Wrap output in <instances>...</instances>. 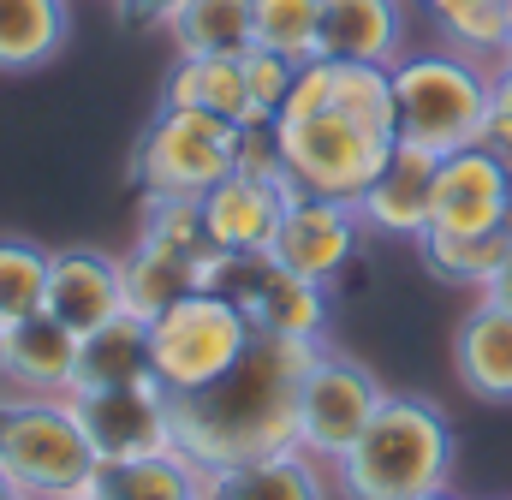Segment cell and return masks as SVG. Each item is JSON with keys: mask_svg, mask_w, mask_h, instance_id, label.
<instances>
[{"mask_svg": "<svg viewBox=\"0 0 512 500\" xmlns=\"http://www.w3.org/2000/svg\"><path fill=\"white\" fill-rule=\"evenodd\" d=\"M322 340H274L251 334L245 358L209 387L173 393V441L209 477L268 453L298 447V381Z\"/></svg>", "mask_w": 512, "mask_h": 500, "instance_id": "obj_1", "label": "cell"}, {"mask_svg": "<svg viewBox=\"0 0 512 500\" xmlns=\"http://www.w3.org/2000/svg\"><path fill=\"white\" fill-rule=\"evenodd\" d=\"M453 477V423L423 393H387L370 429L334 459L340 500H411L447 489Z\"/></svg>", "mask_w": 512, "mask_h": 500, "instance_id": "obj_2", "label": "cell"}, {"mask_svg": "<svg viewBox=\"0 0 512 500\" xmlns=\"http://www.w3.org/2000/svg\"><path fill=\"white\" fill-rule=\"evenodd\" d=\"M489 78L495 66L477 54H459L447 42L435 48H405L393 60V114L399 137L429 149V155H453L471 149L489 120Z\"/></svg>", "mask_w": 512, "mask_h": 500, "instance_id": "obj_3", "label": "cell"}, {"mask_svg": "<svg viewBox=\"0 0 512 500\" xmlns=\"http://www.w3.org/2000/svg\"><path fill=\"white\" fill-rule=\"evenodd\" d=\"M0 471L30 500H72L96 489V447L72 393H0Z\"/></svg>", "mask_w": 512, "mask_h": 500, "instance_id": "obj_4", "label": "cell"}, {"mask_svg": "<svg viewBox=\"0 0 512 500\" xmlns=\"http://www.w3.org/2000/svg\"><path fill=\"white\" fill-rule=\"evenodd\" d=\"M274 131H280V155H286L292 185L310 197H346V203L364 197V185L376 179L387 149L399 143L393 131H376V125L352 120L346 108L310 102V96H286Z\"/></svg>", "mask_w": 512, "mask_h": 500, "instance_id": "obj_5", "label": "cell"}, {"mask_svg": "<svg viewBox=\"0 0 512 500\" xmlns=\"http://www.w3.org/2000/svg\"><path fill=\"white\" fill-rule=\"evenodd\" d=\"M209 227L203 209L185 197H143V227L131 250L120 256V286H126V316L149 322L167 304H179L185 292L203 286V262H209Z\"/></svg>", "mask_w": 512, "mask_h": 500, "instance_id": "obj_6", "label": "cell"}, {"mask_svg": "<svg viewBox=\"0 0 512 500\" xmlns=\"http://www.w3.org/2000/svg\"><path fill=\"white\" fill-rule=\"evenodd\" d=\"M233 149H239V125L209 114V108H155V120L143 125L137 155H131V179L143 197H185L203 203L227 173H233Z\"/></svg>", "mask_w": 512, "mask_h": 500, "instance_id": "obj_7", "label": "cell"}, {"mask_svg": "<svg viewBox=\"0 0 512 500\" xmlns=\"http://www.w3.org/2000/svg\"><path fill=\"white\" fill-rule=\"evenodd\" d=\"M203 292H221L251 322V334L322 340V328H328V286L310 274H292L268 250H209Z\"/></svg>", "mask_w": 512, "mask_h": 500, "instance_id": "obj_8", "label": "cell"}, {"mask_svg": "<svg viewBox=\"0 0 512 500\" xmlns=\"http://www.w3.org/2000/svg\"><path fill=\"white\" fill-rule=\"evenodd\" d=\"M149 328V375L167 393H191L209 387L215 375H227L245 346H251V322L221 298V292H185L179 304H167L161 316L143 322Z\"/></svg>", "mask_w": 512, "mask_h": 500, "instance_id": "obj_9", "label": "cell"}, {"mask_svg": "<svg viewBox=\"0 0 512 500\" xmlns=\"http://www.w3.org/2000/svg\"><path fill=\"white\" fill-rule=\"evenodd\" d=\"M387 387L376 381V370H364L358 358H340V352H316L310 370L298 381V447L322 465H334L364 429L370 417L382 411Z\"/></svg>", "mask_w": 512, "mask_h": 500, "instance_id": "obj_10", "label": "cell"}, {"mask_svg": "<svg viewBox=\"0 0 512 500\" xmlns=\"http://www.w3.org/2000/svg\"><path fill=\"white\" fill-rule=\"evenodd\" d=\"M72 405H78V423H84L102 465L179 453V441H173V393L155 375L120 381V387H78Z\"/></svg>", "mask_w": 512, "mask_h": 500, "instance_id": "obj_11", "label": "cell"}, {"mask_svg": "<svg viewBox=\"0 0 512 500\" xmlns=\"http://www.w3.org/2000/svg\"><path fill=\"white\" fill-rule=\"evenodd\" d=\"M358 245H364L358 203L298 191V197L286 203V215H280V233H274L268 256H274V262H286L292 274H310V280H322V286H328L334 274H346V262L358 256Z\"/></svg>", "mask_w": 512, "mask_h": 500, "instance_id": "obj_12", "label": "cell"}, {"mask_svg": "<svg viewBox=\"0 0 512 500\" xmlns=\"http://www.w3.org/2000/svg\"><path fill=\"white\" fill-rule=\"evenodd\" d=\"M507 191H512V173L483 149H453L435 161V191H429V227L441 233H489L501 227L507 215ZM423 227V233H429Z\"/></svg>", "mask_w": 512, "mask_h": 500, "instance_id": "obj_13", "label": "cell"}, {"mask_svg": "<svg viewBox=\"0 0 512 500\" xmlns=\"http://www.w3.org/2000/svg\"><path fill=\"white\" fill-rule=\"evenodd\" d=\"M48 316H60L72 334H96L102 322L126 316V286H120V256L96 245H72L54 250L48 262V298H42Z\"/></svg>", "mask_w": 512, "mask_h": 500, "instance_id": "obj_14", "label": "cell"}, {"mask_svg": "<svg viewBox=\"0 0 512 500\" xmlns=\"http://www.w3.org/2000/svg\"><path fill=\"white\" fill-rule=\"evenodd\" d=\"M435 161H441V155H429V149H417V143H405V137L387 149V161L376 167V179H370L364 197H358L364 233L423 239V227H429V191H435Z\"/></svg>", "mask_w": 512, "mask_h": 500, "instance_id": "obj_15", "label": "cell"}, {"mask_svg": "<svg viewBox=\"0 0 512 500\" xmlns=\"http://www.w3.org/2000/svg\"><path fill=\"white\" fill-rule=\"evenodd\" d=\"M78 340L60 316L36 310L0 328V387L6 393H72L78 387Z\"/></svg>", "mask_w": 512, "mask_h": 500, "instance_id": "obj_16", "label": "cell"}, {"mask_svg": "<svg viewBox=\"0 0 512 500\" xmlns=\"http://www.w3.org/2000/svg\"><path fill=\"white\" fill-rule=\"evenodd\" d=\"M298 197L292 179H251V173H227L197 209H203V227H209V245L215 250H268L280 233V215L286 203Z\"/></svg>", "mask_w": 512, "mask_h": 500, "instance_id": "obj_17", "label": "cell"}, {"mask_svg": "<svg viewBox=\"0 0 512 500\" xmlns=\"http://www.w3.org/2000/svg\"><path fill=\"white\" fill-rule=\"evenodd\" d=\"M405 48H411L405 0H322V54L328 60L393 66Z\"/></svg>", "mask_w": 512, "mask_h": 500, "instance_id": "obj_18", "label": "cell"}, {"mask_svg": "<svg viewBox=\"0 0 512 500\" xmlns=\"http://www.w3.org/2000/svg\"><path fill=\"white\" fill-rule=\"evenodd\" d=\"M453 375L471 399L512 405V310H495L477 298V310L459 316L453 328Z\"/></svg>", "mask_w": 512, "mask_h": 500, "instance_id": "obj_19", "label": "cell"}, {"mask_svg": "<svg viewBox=\"0 0 512 500\" xmlns=\"http://www.w3.org/2000/svg\"><path fill=\"white\" fill-rule=\"evenodd\" d=\"M203 500H334V495H328L322 459H310L304 447H286V453H268V459L233 465V471H209Z\"/></svg>", "mask_w": 512, "mask_h": 500, "instance_id": "obj_20", "label": "cell"}, {"mask_svg": "<svg viewBox=\"0 0 512 500\" xmlns=\"http://www.w3.org/2000/svg\"><path fill=\"white\" fill-rule=\"evenodd\" d=\"M161 102L167 108H209L233 125H251V90H245V66L239 54H179L167 84H161Z\"/></svg>", "mask_w": 512, "mask_h": 500, "instance_id": "obj_21", "label": "cell"}, {"mask_svg": "<svg viewBox=\"0 0 512 500\" xmlns=\"http://www.w3.org/2000/svg\"><path fill=\"white\" fill-rule=\"evenodd\" d=\"M72 36V0H0V72L48 66Z\"/></svg>", "mask_w": 512, "mask_h": 500, "instance_id": "obj_22", "label": "cell"}, {"mask_svg": "<svg viewBox=\"0 0 512 500\" xmlns=\"http://www.w3.org/2000/svg\"><path fill=\"white\" fill-rule=\"evenodd\" d=\"M161 30L179 54H245L256 42V0H185Z\"/></svg>", "mask_w": 512, "mask_h": 500, "instance_id": "obj_23", "label": "cell"}, {"mask_svg": "<svg viewBox=\"0 0 512 500\" xmlns=\"http://www.w3.org/2000/svg\"><path fill=\"white\" fill-rule=\"evenodd\" d=\"M96 500H203V471L185 453H155L96 471Z\"/></svg>", "mask_w": 512, "mask_h": 500, "instance_id": "obj_24", "label": "cell"}, {"mask_svg": "<svg viewBox=\"0 0 512 500\" xmlns=\"http://www.w3.org/2000/svg\"><path fill=\"white\" fill-rule=\"evenodd\" d=\"M143 375H149V328L137 316H114L78 340V387H120V381H143Z\"/></svg>", "mask_w": 512, "mask_h": 500, "instance_id": "obj_25", "label": "cell"}, {"mask_svg": "<svg viewBox=\"0 0 512 500\" xmlns=\"http://www.w3.org/2000/svg\"><path fill=\"white\" fill-rule=\"evenodd\" d=\"M417 250H423V262H429V274L435 280H447V286H489V274L507 262L512 239L501 233V227H489V233H441V227H429L423 239H417Z\"/></svg>", "mask_w": 512, "mask_h": 500, "instance_id": "obj_26", "label": "cell"}, {"mask_svg": "<svg viewBox=\"0 0 512 500\" xmlns=\"http://www.w3.org/2000/svg\"><path fill=\"white\" fill-rule=\"evenodd\" d=\"M429 12V24L441 30L447 48L459 54H477V60H501L512 48V30H507V0H417Z\"/></svg>", "mask_w": 512, "mask_h": 500, "instance_id": "obj_27", "label": "cell"}, {"mask_svg": "<svg viewBox=\"0 0 512 500\" xmlns=\"http://www.w3.org/2000/svg\"><path fill=\"white\" fill-rule=\"evenodd\" d=\"M48 262H54V250L30 245V239H0V328L42 310Z\"/></svg>", "mask_w": 512, "mask_h": 500, "instance_id": "obj_28", "label": "cell"}, {"mask_svg": "<svg viewBox=\"0 0 512 500\" xmlns=\"http://www.w3.org/2000/svg\"><path fill=\"white\" fill-rule=\"evenodd\" d=\"M256 42L286 60L322 54V0H256Z\"/></svg>", "mask_w": 512, "mask_h": 500, "instance_id": "obj_29", "label": "cell"}, {"mask_svg": "<svg viewBox=\"0 0 512 500\" xmlns=\"http://www.w3.org/2000/svg\"><path fill=\"white\" fill-rule=\"evenodd\" d=\"M239 66H245V90H251L256 120H280V108H286V96H292V84H298V60H286V54L251 42V48L239 54Z\"/></svg>", "mask_w": 512, "mask_h": 500, "instance_id": "obj_30", "label": "cell"}, {"mask_svg": "<svg viewBox=\"0 0 512 500\" xmlns=\"http://www.w3.org/2000/svg\"><path fill=\"white\" fill-rule=\"evenodd\" d=\"M233 173H251V179H292V173H286V155H280V131H274V120L239 125Z\"/></svg>", "mask_w": 512, "mask_h": 500, "instance_id": "obj_31", "label": "cell"}, {"mask_svg": "<svg viewBox=\"0 0 512 500\" xmlns=\"http://www.w3.org/2000/svg\"><path fill=\"white\" fill-rule=\"evenodd\" d=\"M477 143L512 173V108H495V102H489V120H483V137H477Z\"/></svg>", "mask_w": 512, "mask_h": 500, "instance_id": "obj_32", "label": "cell"}, {"mask_svg": "<svg viewBox=\"0 0 512 500\" xmlns=\"http://www.w3.org/2000/svg\"><path fill=\"white\" fill-rule=\"evenodd\" d=\"M179 6H185V0H114V12H120L126 24H167Z\"/></svg>", "mask_w": 512, "mask_h": 500, "instance_id": "obj_33", "label": "cell"}, {"mask_svg": "<svg viewBox=\"0 0 512 500\" xmlns=\"http://www.w3.org/2000/svg\"><path fill=\"white\" fill-rule=\"evenodd\" d=\"M483 304H495V310H512V250H507V262L489 274V286H483Z\"/></svg>", "mask_w": 512, "mask_h": 500, "instance_id": "obj_34", "label": "cell"}, {"mask_svg": "<svg viewBox=\"0 0 512 500\" xmlns=\"http://www.w3.org/2000/svg\"><path fill=\"white\" fill-rule=\"evenodd\" d=\"M501 233L512 239V191H507V215H501Z\"/></svg>", "mask_w": 512, "mask_h": 500, "instance_id": "obj_35", "label": "cell"}, {"mask_svg": "<svg viewBox=\"0 0 512 500\" xmlns=\"http://www.w3.org/2000/svg\"><path fill=\"white\" fill-rule=\"evenodd\" d=\"M411 500H453L447 489H429V495H411Z\"/></svg>", "mask_w": 512, "mask_h": 500, "instance_id": "obj_36", "label": "cell"}, {"mask_svg": "<svg viewBox=\"0 0 512 500\" xmlns=\"http://www.w3.org/2000/svg\"><path fill=\"white\" fill-rule=\"evenodd\" d=\"M18 495V489H12V483H6V471H0V500H12Z\"/></svg>", "mask_w": 512, "mask_h": 500, "instance_id": "obj_37", "label": "cell"}, {"mask_svg": "<svg viewBox=\"0 0 512 500\" xmlns=\"http://www.w3.org/2000/svg\"><path fill=\"white\" fill-rule=\"evenodd\" d=\"M507 30H512V0H507Z\"/></svg>", "mask_w": 512, "mask_h": 500, "instance_id": "obj_38", "label": "cell"}, {"mask_svg": "<svg viewBox=\"0 0 512 500\" xmlns=\"http://www.w3.org/2000/svg\"><path fill=\"white\" fill-rule=\"evenodd\" d=\"M72 500H96V495H72Z\"/></svg>", "mask_w": 512, "mask_h": 500, "instance_id": "obj_39", "label": "cell"}, {"mask_svg": "<svg viewBox=\"0 0 512 500\" xmlns=\"http://www.w3.org/2000/svg\"><path fill=\"white\" fill-rule=\"evenodd\" d=\"M501 60H512V48H507V54H501Z\"/></svg>", "mask_w": 512, "mask_h": 500, "instance_id": "obj_40", "label": "cell"}, {"mask_svg": "<svg viewBox=\"0 0 512 500\" xmlns=\"http://www.w3.org/2000/svg\"><path fill=\"white\" fill-rule=\"evenodd\" d=\"M12 500H30V495H12Z\"/></svg>", "mask_w": 512, "mask_h": 500, "instance_id": "obj_41", "label": "cell"}]
</instances>
